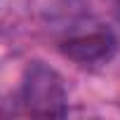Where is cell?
<instances>
[{
	"label": "cell",
	"instance_id": "1",
	"mask_svg": "<svg viewBox=\"0 0 120 120\" xmlns=\"http://www.w3.org/2000/svg\"><path fill=\"white\" fill-rule=\"evenodd\" d=\"M24 99L31 113L35 115H64V85L52 68L35 64L26 73L24 82Z\"/></svg>",
	"mask_w": 120,
	"mask_h": 120
},
{
	"label": "cell",
	"instance_id": "2",
	"mask_svg": "<svg viewBox=\"0 0 120 120\" xmlns=\"http://www.w3.org/2000/svg\"><path fill=\"white\" fill-rule=\"evenodd\" d=\"M115 49V40L111 33H87V35H78L71 38L61 45V52L66 56H71L73 61H101V59H108Z\"/></svg>",
	"mask_w": 120,
	"mask_h": 120
}]
</instances>
